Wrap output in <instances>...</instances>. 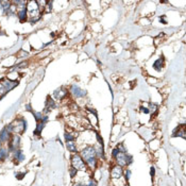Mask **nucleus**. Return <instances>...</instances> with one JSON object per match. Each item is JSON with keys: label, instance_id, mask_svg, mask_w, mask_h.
<instances>
[{"label": "nucleus", "instance_id": "obj_3", "mask_svg": "<svg viewBox=\"0 0 186 186\" xmlns=\"http://www.w3.org/2000/svg\"><path fill=\"white\" fill-rule=\"evenodd\" d=\"M71 166L77 170L84 168L85 163L80 154H74L71 156Z\"/></svg>", "mask_w": 186, "mask_h": 186}, {"label": "nucleus", "instance_id": "obj_10", "mask_svg": "<svg viewBox=\"0 0 186 186\" xmlns=\"http://www.w3.org/2000/svg\"><path fill=\"white\" fill-rule=\"evenodd\" d=\"M163 65H164V61H163V57H161V59L156 60L154 63H153V68H154L156 71H161L162 68H163Z\"/></svg>", "mask_w": 186, "mask_h": 186}, {"label": "nucleus", "instance_id": "obj_6", "mask_svg": "<svg viewBox=\"0 0 186 186\" xmlns=\"http://www.w3.org/2000/svg\"><path fill=\"white\" fill-rule=\"evenodd\" d=\"M122 173H123L122 167H120V166H118V165L115 166V167L112 169V172H111L112 178H114V179H120V178L122 177Z\"/></svg>", "mask_w": 186, "mask_h": 186}, {"label": "nucleus", "instance_id": "obj_19", "mask_svg": "<svg viewBox=\"0 0 186 186\" xmlns=\"http://www.w3.org/2000/svg\"><path fill=\"white\" fill-rule=\"evenodd\" d=\"M33 115L35 116V119L37 120V121H42L43 120V118H44V117H43V114L42 113H34L33 112Z\"/></svg>", "mask_w": 186, "mask_h": 186}, {"label": "nucleus", "instance_id": "obj_16", "mask_svg": "<svg viewBox=\"0 0 186 186\" xmlns=\"http://www.w3.org/2000/svg\"><path fill=\"white\" fill-rule=\"evenodd\" d=\"M15 158L19 162L24 161V160H25V155L22 154V151H20V150L15 151Z\"/></svg>", "mask_w": 186, "mask_h": 186}, {"label": "nucleus", "instance_id": "obj_27", "mask_svg": "<svg viewBox=\"0 0 186 186\" xmlns=\"http://www.w3.org/2000/svg\"><path fill=\"white\" fill-rule=\"evenodd\" d=\"M130 176H131V171H130V170H126V179L129 180V179H130Z\"/></svg>", "mask_w": 186, "mask_h": 186}, {"label": "nucleus", "instance_id": "obj_14", "mask_svg": "<svg viewBox=\"0 0 186 186\" xmlns=\"http://www.w3.org/2000/svg\"><path fill=\"white\" fill-rule=\"evenodd\" d=\"M66 147H67V149H68V151H70L72 153L77 152V145L74 144V141H67Z\"/></svg>", "mask_w": 186, "mask_h": 186}, {"label": "nucleus", "instance_id": "obj_24", "mask_svg": "<svg viewBox=\"0 0 186 186\" xmlns=\"http://www.w3.org/2000/svg\"><path fill=\"white\" fill-rule=\"evenodd\" d=\"M120 152H119V150H118V149H117V148H115V149H114V150H113V153H112V155H113V158H116V156H117V155L119 154Z\"/></svg>", "mask_w": 186, "mask_h": 186}, {"label": "nucleus", "instance_id": "obj_5", "mask_svg": "<svg viewBox=\"0 0 186 186\" xmlns=\"http://www.w3.org/2000/svg\"><path fill=\"white\" fill-rule=\"evenodd\" d=\"M70 91L74 94V96H76V97H78V98H81V97H84V96H86V91L81 89V88L76 84L71 85Z\"/></svg>", "mask_w": 186, "mask_h": 186}, {"label": "nucleus", "instance_id": "obj_22", "mask_svg": "<svg viewBox=\"0 0 186 186\" xmlns=\"http://www.w3.org/2000/svg\"><path fill=\"white\" fill-rule=\"evenodd\" d=\"M156 109H158V106H156V104L150 103V109H149V112H154V111H156Z\"/></svg>", "mask_w": 186, "mask_h": 186}, {"label": "nucleus", "instance_id": "obj_21", "mask_svg": "<svg viewBox=\"0 0 186 186\" xmlns=\"http://www.w3.org/2000/svg\"><path fill=\"white\" fill-rule=\"evenodd\" d=\"M69 171H70V177H71V178H74V177L76 176V175H77V171H78V170H77V169H74V167H71Z\"/></svg>", "mask_w": 186, "mask_h": 186}, {"label": "nucleus", "instance_id": "obj_29", "mask_svg": "<svg viewBox=\"0 0 186 186\" xmlns=\"http://www.w3.org/2000/svg\"><path fill=\"white\" fill-rule=\"evenodd\" d=\"M85 186H97V183L95 181H91V183L88 184V185H85Z\"/></svg>", "mask_w": 186, "mask_h": 186}, {"label": "nucleus", "instance_id": "obj_13", "mask_svg": "<svg viewBox=\"0 0 186 186\" xmlns=\"http://www.w3.org/2000/svg\"><path fill=\"white\" fill-rule=\"evenodd\" d=\"M55 108V102L53 101L52 99H50V97L47 98V102H46V110H52Z\"/></svg>", "mask_w": 186, "mask_h": 186}, {"label": "nucleus", "instance_id": "obj_2", "mask_svg": "<svg viewBox=\"0 0 186 186\" xmlns=\"http://www.w3.org/2000/svg\"><path fill=\"white\" fill-rule=\"evenodd\" d=\"M115 158L118 166H120V167L126 165H130L131 163H132V161H133V158L131 155H128L126 153H121V152Z\"/></svg>", "mask_w": 186, "mask_h": 186}, {"label": "nucleus", "instance_id": "obj_12", "mask_svg": "<svg viewBox=\"0 0 186 186\" xmlns=\"http://www.w3.org/2000/svg\"><path fill=\"white\" fill-rule=\"evenodd\" d=\"M4 86V88H5V91H11L12 88H14L16 85H17V83L16 82H11V81H5L4 83H2Z\"/></svg>", "mask_w": 186, "mask_h": 186}, {"label": "nucleus", "instance_id": "obj_28", "mask_svg": "<svg viewBox=\"0 0 186 186\" xmlns=\"http://www.w3.org/2000/svg\"><path fill=\"white\" fill-rule=\"evenodd\" d=\"M154 173H155L154 167H151V170H150V175H151V177H153V176H154Z\"/></svg>", "mask_w": 186, "mask_h": 186}, {"label": "nucleus", "instance_id": "obj_17", "mask_svg": "<svg viewBox=\"0 0 186 186\" xmlns=\"http://www.w3.org/2000/svg\"><path fill=\"white\" fill-rule=\"evenodd\" d=\"M0 4L2 5L3 11H9L11 7V2L10 1H0Z\"/></svg>", "mask_w": 186, "mask_h": 186}, {"label": "nucleus", "instance_id": "obj_15", "mask_svg": "<svg viewBox=\"0 0 186 186\" xmlns=\"http://www.w3.org/2000/svg\"><path fill=\"white\" fill-rule=\"evenodd\" d=\"M172 136H181L183 137V138H185V131H184V129H182L181 130V128H177L176 130H175V132H173V135Z\"/></svg>", "mask_w": 186, "mask_h": 186}, {"label": "nucleus", "instance_id": "obj_25", "mask_svg": "<svg viewBox=\"0 0 186 186\" xmlns=\"http://www.w3.org/2000/svg\"><path fill=\"white\" fill-rule=\"evenodd\" d=\"M141 111L145 114H148L149 113V109L148 108H145V106H141Z\"/></svg>", "mask_w": 186, "mask_h": 186}, {"label": "nucleus", "instance_id": "obj_30", "mask_svg": "<svg viewBox=\"0 0 186 186\" xmlns=\"http://www.w3.org/2000/svg\"><path fill=\"white\" fill-rule=\"evenodd\" d=\"M97 138H98V141H99V143H100V144H103V141H102V139H101V137H100V135H99V134H97Z\"/></svg>", "mask_w": 186, "mask_h": 186}, {"label": "nucleus", "instance_id": "obj_23", "mask_svg": "<svg viewBox=\"0 0 186 186\" xmlns=\"http://www.w3.org/2000/svg\"><path fill=\"white\" fill-rule=\"evenodd\" d=\"M5 88H4V86H3V84H0V96L1 95H4L5 94Z\"/></svg>", "mask_w": 186, "mask_h": 186}, {"label": "nucleus", "instance_id": "obj_11", "mask_svg": "<svg viewBox=\"0 0 186 186\" xmlns=\"http://www.w3.org/2000/svg\"><path fill=\"white\" fill-rule=\"evenodd\" d=\"M27 12H28V11H27V7H24L20 11H19V12H18V18H19V20H20L21 22L26 20Z\"/></svg>", "mask_w": 186, "mask_h": 186}, {"label": "nucleus", "instance_id": "obj_26", "mask_svg": "<svg viewBox=\"0 0 186 186\" xmlns=\"http://www.w3.org/2000/svg\"><path fill=\"white\" fill-rule=\"evenodd\" d=\"M25 176H26V173H24V172H22V173H18V175H16V178H17L18 180H21Z\"/></svg>", "mask_w": 186, "mask_h": 186}, {"label": "nucleus", "instance_id": "obj_7", "mask_svg": "<svg viewBox=\"0 0 186 186\" xmlns=\"http://www.w3.org/2000/svg\"><path fill=\"white\" fill-rule=\"evenodd\" d=\"M9 138H10V133L7 130V128L4 126L3 129L0 131V141L1 143H5V141H9Z\"/></svg>", "mask_w": 186, "mask_h": 186}, {"label": "nucleus", "instance_id": "obj_18", "mask_svg": "<svg viewBox=\"0 0 186 186\" xmlns=\"http://www.w3.org/2000/svg\"><path fill=\"white\" fill-rule=\"evenodd\" d=\"M7 156V150L4 149V148H1L0 149V161H3V160H5Z\"/></svg>", "mask_w": 186, "mask_h": 186}, {"label": "nucleus", "instance_id": "obj_9", "mask_svg": "<svg viewBox=\"0 0 186 186\" xmlns=\"http://www.w3.org/2000/svg\"><path fill=\"white\" fill-rule=\"evenodd\" d=\"M48 120V118L47 117H44V121H39V123H37V128H36V130L34 131V134L35 135H39L41 134V132H42V130L44 129V126H45V123H46V121Z\"/></svg>", "mask_w": 186, "mask_h": 186}, {"label": "nucleus", "instance_id": "obj_4", "mask_svg": "<svg viewBox=\"0 0 186 186\" xmlns=\"http://www.w3.org/2000/svg\"><path fill=\"white\" fill-rule=\"evenodd\" d=\"M19 143H20V137L18 135H13L12 138H11V141L9 143V151L10 152H15L17 150L18 146H19Z\"/></svg>", "mask_w": 186, "mask_h": 186}, {"label": "nucleus", "instance_id": "obj_8", "mask_svg": "<svg viewBox=\"0 0 186 186\" xmlns=\"http://www.w3.org/2000/svg\"><path fill=\"white\" fill-rule=\"evenodd\" d=\"M53 95H54V97H55L56 99H63L64 97L67 95V91L63 87L57 88V89L53 93Z\"/></svg>", "mask_w": 186, "mask_h": 186}, {"label": "nucleus", "instance_id": "obj_31", "mask_svg": "<svg viewBox=\"0 0 186 186\" xmlns=\"http://www.w3.org/2000/svg\"><path fill=\"white\" fill-rule=\"evenodd\" d=\"M76 186H85V185H81V184H77Z\"/></svg>", "mask_w": 186, "mask_h": 186}, {"label": "nucleus", "instance_id": "obj_1", "mask_svg": "<svg viewBox=\"0 0 186 186\" xmlns=\"http://www.w3.org/2000/svg\"><path fill=\"white\" fill-rule=\"evenodd\" d=\"M81 156L83 158L84 163H86L89 167L94 168L96 166V149L91 146H88V147L84 148L83 150L81 151Z\"/></svg>", "mask_w": 186, "mask_h": 186}, {"label": "nucleus", "instance_id": "obj_20", "mask_svg": "<svg viewBox=\"0 0 186 186\" xmlns=\"http://www.w3.org/2000/svg\"><path fill=\"white\" fill-rule=\"evenodd\" d=\"M65 139H66V141H74V137L72 136L71 134L65 133Z\"/></svg>", "mask_w": 186, "mask_h": 186}]
</instances>
